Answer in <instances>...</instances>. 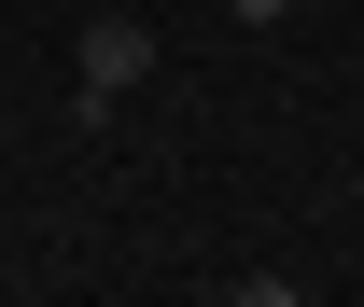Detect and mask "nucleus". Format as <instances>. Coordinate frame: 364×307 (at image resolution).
Listing matches in <instances>:
<instances>
[{
    "label": "nucleus",
    "instance_id": "nucleus-1",
    "mask_svg": "<svg viewBox=\"0 0 364 307\" xmlns=\"http://www.w3.org/2000/svg\"><path fill=\"white\" fill-rule=\"evenodd\" d=\"M70 56H85V84L127 98L140 70H154V28H140V14H85V43H70Z\"/></svg>",
    "mask_w": 364,
    "mask_h": 307
},
{
    "label": "nucleus",
    "instance_id": "nucleus-2",
    "mask_svg": "<svg viewBox=\"0 0 364 307\" xmlns=\"http://www.w3.org/2000/svg\"><path fill=\"white\" fill-rule=\"evenodd\" d=\"M267 14H309V0H238V28H267Z\"/></svg>",
    "mask_w": 364,
    "mask_h": 307
}]
</instances>
